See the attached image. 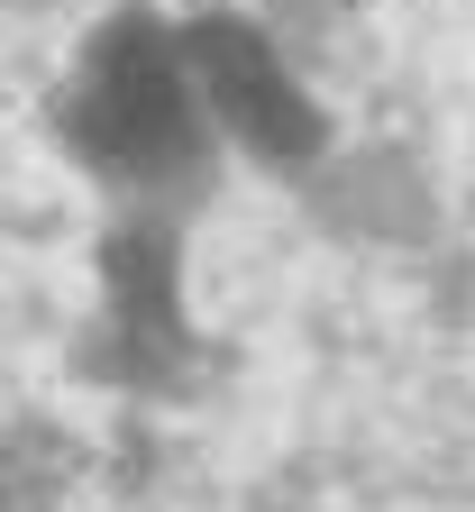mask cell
<instances>
[{"instance_id": "cell-2", "label": "cell", "mask_w": 475, "mask_h": 512, "mask_svg": "<svg viewBox=\"0 0 475 512\" xmlns=\"http://www.w3.org/2000/svg\"><path fill=\"white\" fill-rule=\"evenodd\" d=\"M192 64H201V83H211V101L229 110V128H238V138H256L265 156H311L320 119L302 110V92L284 83V64L265 55L247 28L201 19V28H192Z\"/></svg>"}, {"instance_id": "cell-1", "label": "cell", "mask_w": 475, "mask_h": 512, "mask_svg": "<svg viewBox=\"0 0 475 512\" xmlns=\"http://www.w3.org/2000/svg\"><path fill=\"white\" fill-rule=\"evenodd\" d=\"M74 138L101 165H156V156L183 147V74H174V46L156 28H110L92 46Z\"/></svg>"}]
</instances>
